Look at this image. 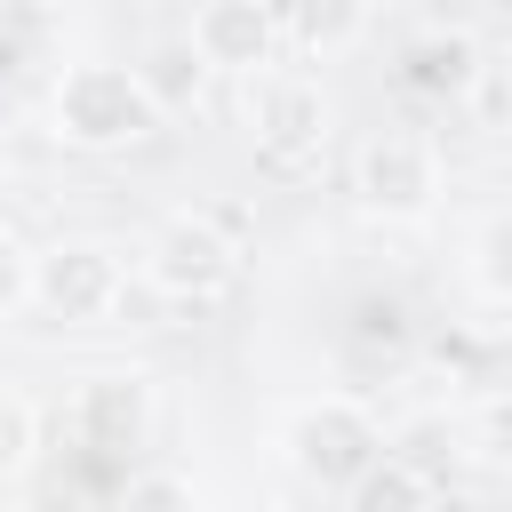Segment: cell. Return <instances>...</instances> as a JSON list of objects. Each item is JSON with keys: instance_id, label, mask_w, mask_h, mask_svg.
<instances>
[{"instance_id": "cell-12", "label": "cell", "mask_w": 512, "mask_h": 512, "mask_svg": "<svg viewBox=\"0 0 512 512\" xmlns=\"http://www.w3.org/2000/svg\"><path fill=\"white\" fill-rule=\"evenodd\" d=\"M136 80H144V96H152L160 112H176V104H192V96H200L208 64H200V48H192V40H160V48L136 64Z\"/></svg>"}, {"instance_id": "cell-1", "label": "cell", "mask_w": 512, "mask_h": 512, "mask_svg": "<svg viewBox=\"0 0 512 512\" xmlns=\"http://www.w3.org/2000/svg\"><path fill=\"white\" fill-rule=\"evenodd\" d=\"M48 112H56V136L80 144V152H128V144H144V136L160 128V104L144 96L136 64H104V56L72 64V72L56 80Z\"/></svg>"}, {"instance_id": "cell-18", "label": "cell", "mask_w": 512, "mask_h": 512, "mask_svg": "<svg viewBox=\"0 0 512 512\" xmlns=\"http://www.w3.org/2000/svg\"><path fill=\"white\" fill-rule=\"evenodd\" d=\"M128 512H192V488L176 472H136L128 480Z\"/></svg>"}, {"instance_id": "cell-6", "label": "cell", "mask_w": 512, "mask_h": 512, "mask_svg": "<svg viewBox=\"0 0 512 512\" xmlns=\"http://www.w3.org/2000/svg\"><path fill=\"white\" fill-rule=\"evenodd\" d=\"M248 120H256V144H264V160H280V168H296L304 152H320V136H328V96L304 80V72H248Z\"/></svg>"}, {"instance_id": "cell-13", "label": "cell", "mask_w": 512, "mask_h": 512, "mask_svg": "<svg viewBox=\"0 0 512 512\" xmlns=\"http://www.w3.org/2000/svg\"><path fill=\"white\" fill-rule=\"evenodd\" d=\"M32 456H40V408L0 384V480H24Z\"/></svg>"}, {"instance_id": "cell-3", "label": "cell", "mask_w": 512, "mask_h": 512, "mask_svg": "<svg viewBox=\"0 0 512 512\" xmlns=\"http://www.w3.org/2000/svg\"><path fill=\"white\" fill-rule=\"evenodd\" d=\"M120 288H128V272H120V256L104 240H56V248L32 256V304L48 320H64V328L112 320L120 312Z\"/></svg>"}, {"instance_id": "cell-14", "label": "cell", "mask_w": 512, "mask_h": 512, "mask_svg": "<svg viewBox=\"0 0 512 512\" xmlns=\"http://www.w3.org/2000/svg\"><path fill=\"white\" fill-rule=\"evenodd\" d=\"M472 280H480V296L512 304V208L480 224V240H472Z\"/></svg>"}, {"instance_id": "cell-15", "label": "cell", "mask_w": 512, "mask_h": 512, "mask_svg": "<svg viewBox=\"0 0 512 512\" xmlns=\"http://www.w3.org/2000/svg\"><path fill=\"white\" fill-rule=\"evenodd\" d=\"M464 112H472V128L512 136V64H480L472 88H464Z\"/></svg>"}, {"instance_id": "cell-9", "label": "cell", "mask_w": 512, "mask_h": 512, "mask_svg": "<svg viewBox=\"0 0 512 512\" xmlns=\"http://www.w3.org/2000/svg\"><path fill=\"white\" fill-rule=\"evenodd\" d=\"M472 72H480L472 32H416V48L400 56V88H408L416 104H464Z\"/></svg>"}, {"instance_id": "cell-5", "label": "cell", "mask_w": 512, "mask_h": 512, "mask_svg": "<svg viewBox=\"0 0 512 512\" xmlns=\"http://www.w3.org/2000/svg\"><path fill=\"white\" fill-rule=\"evenodd\" d=\"M240 272V248L216 216H168L144 248V280L152 296H176V304H208L224 280Z\"/></svg>"}, {"instance_id": "cell-8", "label": "cell", "mask_w": 512, "mask_h": 512, "mask_svg": "<svg viewBox=\"0 0 512 512\" xmlns=\"http://www.w3.org/2000/svg\"><path fill=\"white\" fill-rule=\"evenodd\" d=\"M152 432V384L144 376H88L80 392V440L96 456H128Z\"/></svg>"}, {"instance_id": "cell-2", "label": "cell", "mask_w": 512, "mask_h": 512, "mask_svg": "<svg viewBox=\"0 0 512 512\" xmlns=\"http://www.w3.org/2000/svg\"><path fill=\"white\" fill-rule=\"evenodd\" d=\"M352 192H360V208L384 216V224L432 216V200H440V144L416 136V128H376V136L360 144V160H352Z\"/></svg>"}, {"instance_id": "cell-17", "label": "cell", "mask_w": 512, "mask_h": 512, "mask_svg": "<svg viewBox=\"0 0 512 512\" xmlns=\"http://www.w3.org/2000/svg\"><path fill=\"white\" fill-rule=\"evenodd\" d=\"M16 304H32V248L0 224V320H8Z\"/></svg>"}, {"instance_id": "cell-10", "label": "cell", "mask_w": 512, "mask_h": 512, "mask_svg": "<svg viewBox=\"0 0 512 512\" xmlns=\"http://www.w3.org/2000/svg\"><path fill=\"white\" fill-rule=\"evenodd\" d=\"M336 496H344V512H432V488H424V472H416L408 456H376V464H360Z\"/></svg>"}, {"instance_id": "cell-7", "label": "cell", "mask_w": 512, "mask_h": 512, "mask_svg": "<svg viewBox=\"0 0 512 512\" xmlns=\"http://www.w3.org/2000/svg\"><path fill=\"white\" fill-rule=\"evenodd\" d=\"M192 48H200V64L208 72H264L272 64V48H280V8L272 0H200V16H192V32H184Z\"/></svg>"}, {"instance_id": "cell-11", "label": "cell", "mask_w": 512, "mask_h": 512, "mask_svg": "<svg viewBox=\"0 0 512 512\" xmlns=\"http://www.w3.org/2000/svg\"><path fill=\"white\" fill-rule=\"evenodd\" d=\"M280 8H288L296 48H312V56L352 48V40H360V24H368V0H280Z\"/></svg>"}, {"instance_id": "cell-19", "label": "cell", "mask_w": 512, "mask_h": 512, "mask_svg": "<svg viewBox=\"0 0 512 512\" xmlns=\"http://www.w3.org/2000/svg\"><path fill=\"white\" fill-rule=\"evenodd\" d=\"M408 16H416L424 32H472L480 0H408Z\"/></svg>"}, {"instance_id": "cell-4", "label": "cell", "mask_w": 512, "mask_h": 512, "mask_svg": "<svg viewBox=\"0 0 512 512\" xmlns=\"http://www.w3.org/2000/svg\"><path fill=\"white\" fill-rule=\"evenodd\" d=\"M384 456V432L368 424V408L360 400H304L296 416H288V464H296V480H312V488H344L360 464H376Z\"/></svg>"}, {"instance_id": "cell-16", "label": "cell", "mask_w": 512, "mask_h": 512, "mask_svg": "<svg viewBox=\"0 0 512 512\" xmlns=\"http://www.w3.org/2000/svg\"><path fill=\"white\" fill-rule=\"evenodd\" d=\"M472 448H480L496 472H512V384L488 392V400L472 408Z\"/></svg>"}]
</instances>
